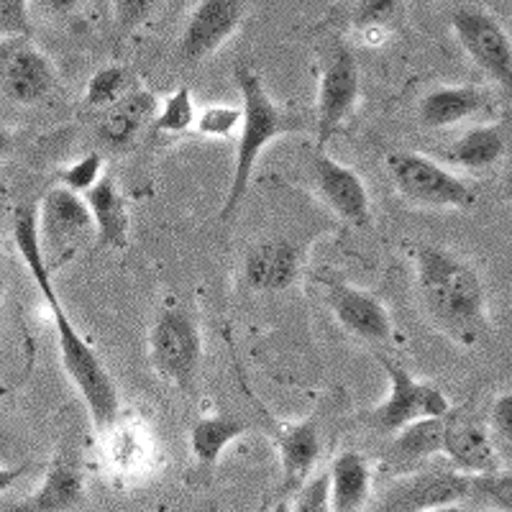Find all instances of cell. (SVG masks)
I'll list each match as a JSON object with an SVG mask.
<instances>
[{"label":"cell","mask_w":512,"mask_h":512,"mask_svg":"<svg viewBox=\"0 0 512 512\" xmlns=\"http://www.w3.org/2000/svg\"><path fill=\"white\" fill-rule=\"evenodd\" d=\"M405 16V0H359L351 13V26L367 47H379L395 34Z\"/></svg>","instance_id":"484cf974"},{"label":"cell","mask_w":512,"mask_h":512,"mask_svg":"<svg viewBox=\"0 0 512 512\" xmlns=\"http://www.w3.org/2000/svg\"><path fill=\"white\" fill-rule=\"evenodd\" d=\"M292 512H331L328 505V472L310 479L292 502Z\"/></svg>","instance_id":"836d02e7"},{"label":"cell","mask_w":512,"mask_h":512,"mask_svg":"<svg viewBox=\"0 0 512 512\" xmlns=\"http://www.w3.org/2000/svg\"><path fill=\"white\" fill-rule=\"evenodd\" d=\"M472 497V477L456 469H425L392 484L372 512H425L433 507L459 505Z\"/></svg>","instance_id":"7c38bea8"},{"label":"cell","mask_w":512,"mask_h":512,"mask_svg":"<svg viewBox=\"0 0 512 512\" xmlns=\"http://www.w3.org/2000/svg\"><path fill=\"white\" fill-rule=\"evenodd\" d=\"M8 441H11V436H8L6 423H3V415H0V456H6Z\"/></svg>","instance_id":"f35d334b"},{"label":"cell","mask_w":512,"mask_h":512,"mask_svg":"<svg viewBox=\"0 0 512 512\" xmlns=\"http://www.w3.org/2000/svg\"><path fill=\"white\" fill-rule=\"evenodd\" d=\"M489 108V95L477 85H441L420 98L418 123L428 131L459 126Z\"/></svg>","instance_id":"d6986e66"},{"label":"cell","mask_w":512,"mask_h":512,"mask_svg":"<svg viewBox=\"0 0 512 512\" xmlns=\"http://www.w3.org/2000/svg\"><path fill=\"white\" fill-rule=\"evenodd\" d=\"M136 75L123 64H105L85 85V105L90 108H113L126 95L134 93Z\"/></svg>","instance_id":"4316f807"},{"label":"cell","mask_w":512,"mask_h":512,"mask_svg":"<svg viewBox=\"0 0 512 512\" xmlns=\"http://www.w3.org/2000/svg\"><path fill=\"white\" fill-rule=\"evenodd\" d=\"M198 103L192 98L190 88H177L157 105L152 128L162 136H185L195 131V118H198Z\"/></svg>","instance_id":"83f0119b"},{"label":"cell","mask_w":512,"mask_h":512,"mask_svg":"<svg viewBox=\"0 0 512 512\" xmlns=\"http://www.w3.org/2000/svg\"><path fill=\"white\" fill-rule=\"evenodd\" d=\"M425 512H469L464 505H443V507H433V510Z\"/></svg>","instance_id":"ab89813d"},{"label":"cell","mask_w":512,"mask_h":512,"mask_svg":"<svg viewBox=\"0 0 512 512\" xmlns=\"http://www.w3.org/2000/svg\"><path fill=\"white\" fill-rule=\"evenodd\" d=\"M489 428L500 441L512 446V392L495 397L492 410H489Z\"/></svg>","instance_id":"e575fe53"},{"label":"cell","mask_w":512,"mask_h":512,"mask_svg":"<svg viewBox=\"0 0 512 512\" xmlns=\"http://www.w3.org/2000/svg\"><path fill=\"white\" fill-rule=\"evenodd\" d=\"M88 489L82 474L80 454L62 448L49 464L47 474L31 495L0 505V512H77L85 507Z\"/></svg>","instance_id":"9a60e30c"},{"label":"cell","mask_w":512,"mask_h":512,"mask_svg":"<svg viewBox=\"0 0 512 512\" xmlns=\"http://www.w3.org/2000/svg\"><path fill=\"white\" fill-rule=\"evenodd\" d=\"M246 18V0H198L182 26L177 57L200 64L239 34Z\"/></svg>","instance_id":"8fae6325"},{"label":"cell","mask_w":512,"mask_h":512,"mask_svg":"<svg viewBox=\"0 0 512 512\" xmlns=\"http://www.w3.org/2000/svg\"><path fill=\"white\" fill-rule=\"evenodd\" d=\"M323 287H326V303L331 315L349 336L372 346L390 344L395 326H392L390 310L384 308L374 292L361 290L344 280H326Z\"/></svg>","instance_id":"4fadbf2b"},{"label":"cell","mask_w":512,"mask_h":512,"mask_svg":"<svg viewBox=\"0 0 512 512\" xmlns=\"http://www.w3.org/2000/svg\"><path fill=\"white\" fill-rule=\"evenodd\" d=\"M29 31V0H0V36H21Z\"/></svg>","instance_id":"d6a6232c"},{"label":"cell","mask_w":512,"mask_h":512,"mask_svg":"<svg viewBox=\"0 0 512 512\" xmlns=\"http://www.w3.org/2000/svg\"><path fill=\"white\" fill-rule=\"evenodd\" d=\"M246 433H249V423L239 415H203L190 428V451L200 466H213L221 461L226 448L244 438Z\"/></svg>","instance_id":"cb8c5ba5"},{"label":"cell","mask_w":512,"mask_h":512,"mask_svg":"<svg viewBox=\"0 0 512 512\" xmlns=\"http://www.w3.org/2000/svg\"><path fill=\"white\" fill-rule=\"evenodd\" d=\"M105 175V159L103 154H85L77 162L67 164L57 172V185L67 187V190L77 192V195H85L88 190H93L100 182V177Z\"/></svg>","instance_id":"f546056e"},{"label":"cell","mask_w":512,"mask_h":512,"mask_svg":"<svg viewBox=\"0 0 512 512\" xmlns=\"http://www.w3.org/2000/svg\"><path fill=\"white\" fill-rule=\"evenodd\" d=\"M387 175L410 205L431 210H466L477 203V195L456 172L428 154L397 149L384 159Z\"/></svg>","instance_id":"5b68a950"},{"label":"cell","mask_w":512,"mask_h":512,"mask_svg":"<svg viewBox=\"0 0 512 512\" xmlns=\"http://www.w3.org/2000/svg\"><path fill=\"white\" fill-rule=\"evenodd\" d=\"M274 446L280 454L282 489L297 495L313 479L323 451L318 420L305 418L297 423L274 425Z\"/></svg>","instance_id":"e0dca14e"},{"label":"cell","mask_w":512,"mask_h":512,"mask_svg":"<svg viewBox=\"0 0 512 512\" xmlns=\"http://www.w3.org/2000/svg\"><path fill=\"white\" fill-rule=\"evenodd\" d=\"M13 152V134L8 128L0 126V162Z\"/></svg>","instance_id":"74e56055"},{"label":"cell","mask_w":512,"mask_h":512,"mask_svg":"<svg viewBox=\"0 0 512 512\" xmlns=\"http://www.w3.org/2000/svg\"><path fill=\"white\" fill-rule=\"evenodd\" d=\"M85 0H29V13H36L49 21H67L82 11Z\"/></svg>","instance_id":"d590c367"},{"label":"cell","mask_w":512,"mask_h":512,"mask_svg":"<svg viewBox=\"0 0 512 512\" xmlns=\"http://www.w3.org/2000/svg\"><path fill=\"white\" fill-rule=\"evenodd\" d=\"M269 512H292V500H280Z\"/></svg>","instance_id":"60d3db41"},{"label":"cell","mask_w":512,"mask_h":512,"mask_svg":"<svg viewBox=\"0 0 512 512\" xmlns=\"http://www.w3.org/2000/svg\"><path fill=\"white\" fill-rule=\"evenodd\" d=\"M11 233L18 256H21L26 272L31 274V280H34L36 290H39L41 300L49 310V318L54 323L59 361H62L64 374L75 384L77 395H80L82 405L88 410L93 431L103 436L121 418V395H118L116 379L108 372L95 346L82 336L80 328L75 326V320L67 315L64 305L59 303V292L54 287L52 277L54 269L47 262V254H44V246H41L34 205H18L13 210Z\"/></svg>","instance_id":"6da1fadb"},{"label":"cell","mask_w":512,"mask_h":512,"mask_svg":"<svg viewBox=\"0 0 512 512\" xmlns=\"http://www.w3.org/2000/svg\"><path fill=\"white\" fill-rule=\"evenodd\" d=\"M157 113V98L146 90H134L131 95L108 108L98 123V139L111 152H128L139 139L146 118Z\"/></svg>","instance_id":"603a6c76"},{"label":"cell","mask_w":512,"mask_h":512,"mask_svg":"<svg viewBox=\"0 0 512 512\" xmlns=\"http://www.w3.org/2000/svg\"><path fill=\"white\" fill-rule=\"evenodd\" d=\"M443 456L466 477L500 469V456L489 433L474 420L451 418V413L443 420Z\"/></svg>","instance_id":"ac0fdd59"},{"label":"cell","mask_w":512,"mask_h":512,"mask_svg":"<svg viewBox=\"0 0 512 512\" xmlns=\"http://www.w3.org/2000/svg\"><path fill=\"white\" fill-rule=\"evenodd\" d=\"M36 223H39V239L52 269L67 262L95 233L93 213L85 195H77L62 185H52L44 192L41 203L36 205Z\"/></svg>","instance_id":"ba28073f"},{"label":"cell","mask_w":512,"mask_h":512,"mask_svg":"<svg viewBox=\"0 0 512 512\" xmlns=\"http://www.w3.org/2000/svg\"><path fill=\"white\" fill-rule=\"evenodd\" d=\"M372 500V466L359 451H341L328 469L331 512H367Z\"/></svg>","instance_id":"7402d4cb"},{"label":"cell","mask_w":512,"mask_h":512,"mask_svg":"<svg viewBox=\"0 0 512 512\" xmlns=\"http://www.w3.org/2000/svg\"><path fill=\"white\" fill-rule=\"evenodd\" d=\"M382 367L390 379V392L369 413V423L374 425V431L395 436L405 425L428 418H446L451 413V402L441 387L418 379L402 367L400 361H392L387 356H382Z\"/></svg>","instance_id":"52a82bcc"},{"label":"cell","mask_w":512,"mask_h":512,"mask_svg":"<svg viewBox=\"0 0 512 512\" xmlns=\"http://www.w3.org/2000/svg\"><path fill=\"white\" fill-rule=\"evenodd\" d=\"M413 285L425 320L459 349L489 336L487 285L469 259L438 244H410Z\"/></svg>","instance_id":"7a4b0ae2"},{"label":"cell","mask_w":512,"mask_h":512,"mask_svg":"<svg viewBox=\"0 0 512 512\" xmlns=\"http://www.w3.org/2000/svg\"><path fill=\"white\" fill-rule=\"evenodd\" d=\"M443 420L446 418H428L405 425L392 436L390 459L397 464H415L443 454Z\"/></svg>","instance_id":"d4e9b609"},{"label":"cell","mask_w":512,"mask_h":512,"mask_svg":"<svg viewBox=\"0 0 512 512\" xmlns=\"http://www.w3.org/2000/svg\"><path fill=\"white\" fill-rule=\"evenodd\" d=\"M507 152V134L500 123H479V126L466 128L464 134L456 136L443 146L438 157L441 162L451 164L464 172H487L495 164L502 162Z\"/></svg>","instance_id":"ffe728a7"},{"label":"cell","mask_w":512,"mask_h":512,"mask_svg":"<svg viewBox=\"0 0 512 512\" xmlns=\"http://www.w3.org/2000/svg\"><path fill=\"white\" fill-rule=\"evenodd\" d=\"M57 67L29 34L0 36V98L13 105H39L57 90Z\"/></svg>","instance_id":"30bf717a"},{"label":"cell","mask_w":512,"mask_h":512,"mask_svg":"<svg viewBox=\"0 0 512 512\" xmlns=\"http://www.w3.org/2000/svg\"><path fill=\"white\" fill-rule=\"evenodd\" d=\"M310 175H313V185L320 200L341 221L351 223L356 228H364L372 223V198H369L367 185H364L356 169L318 149L313 154V162H310Z\"/></svg>","instance_id":"5bb4252c"},{"label":"cell","mask_w":512,"mask_h":512,"mask_svg":"<svg viewBox=\"0 0 512 512\" xmlns=\"http://www.w3.org/2000/svg\"><path fill=\"white\" fill-rule=\"evenodd\" d=\"M111 6L118 31L121 34H136L159 16L164 0H111Z\"/></svg>","instance_id":"4dcf8cb0"},{"label":"cell","mask_w":512,"mask_h":512,"mask_svg":"<svg viewBox=\"0 0 512 512\" xmlns=\"http://www.w3.org/2000/svg\"><path fill=\"white\" fill-rule=\"evenodd\" d=\"M149 364L164 384L180 395L198 392L203 367V331L187 305L169 303L149 328Z\"/></svg>","instance_id":"277c9868"},{"label":"cell","mask_w":512,"mask_h":512,"mask_svg":"<svg viewBox=\"0 0 512 512\" xmlns=\"http://www.w3.org/2000/svg\"><path fill=\"white\" fill-rule=\"evenodd\" d=\"M361 98V70L354 49L344 39H333L318 64L315 85V136L318 149L328 144L356 113Z\"/></svg>","instance_id":"8992f818"},{"label":"cell","mask_w":512,"mask_h":512,"mask_svg":"<svg viewBox=\"0 0 512 512\" xmlns=\"http://www.w3.org/2000/svg\"><path fill=\"white\" fill-rule=\"evenodd\" d=\"M26 466H11V464H0V495H6L8 489L24 477Z\"/></svg>","instance_id":"8d00e7d4"},{"label":"cell","mask_w":512,"mask_h":512,"mask_svg":"<svg viewBox=\"0 0 512 512\" xmlns=\"http://www.w3.org/2000/svg\"><path fill=\"white\" fill-rule=\"evenodd\" d=\"M241 108L228 103H213L200 108L195 118V134L203 139H236L241 128Z\"/></svg>","instance_id":"f1b7e54d"},{"label":"cell","mask_w":512,"mask_h":512,"mask_svg":"<svg viewBox=\"0 0 512 512\" xmlns=\"http://www.w3.org/2000/svg\"><path fill=\"white\" fill-rule=\"evenodd\" d=\"M85 200L93 213L95 236L100 246H108L113 251L126 249L131 241V213H128L126 195L116 177L105 172L98 185L85 192Z\"/></svg>","instance_id":"44dd1931"},{"label":"cell","mask_w":512,"mask_h":512,"mask_svg":"<svg viewBox=\"0 0 512 512\" xmlns=\"http://www.w3.org/2000/svg\"><path fill=\"white\" fill-rule=\"evenodd\" d=\"M451 29L479 70L512 95V39L505 26L484 8L459 6L451 13Z\"/></svg>","instance_id":"9c48e42d"},{"label":"cell","mask_w":512,"mask_h":512,"mask_svg":"<svg viewBox=\"0 0 512 512\" xmlns=\"http://www.w3.org/2000/svg\"><path fill=\"white\" fill-rule=\"evenodd\" d=\"M472 497H479L500 512H512V472L495 469L472 477Z\"/></svg>","instance_id":"1f68e13d"},{"label":"cell","mask_w":512,"mask_h":512,"mask_svg":"<svg viewBox=\"0 0 512 512\" xmlns=\"http://www.w3.org/2000/svg\"><path fill=\"white\" fill-rule=\"evenodd\" d=\"M303 274V251L290 239L256 241L244 254L241 277L251 292H285Z\"/></svg>","instance_id":"2e32d148"},{"label":"cell","mask_w":512,"mask_h":512,"mask_svg":"<svg viewBox=\"0 0 512 512\" xmlns=\"http://www.w3.org/2000/svg\"><path fill=\"white\" fill-rule=\"evenodd\" d=\"M3 287H6V282H3V262H0V305H3Z\"/></svg>","instance_id":"b9f144b4"},{"label":"cell","mask_w":512,"mask_h":512,"mask_svg":"<svg viewBox=\"0 0 512 512\" xmlns=\"http://www.w3.org/2000/svg\"><path fill=\"white\" fill-rule=\"evenodd\" d=\"M236 88L241 93V128L239 144H236V157H233V175L228 185L226 200L218 210V221L228 223L241 210L251 180H254L256 162L264 154L267 146L285 136L305 131V121L297 113L282 108L277 100L269 95L262 75L251 67L236 70Z\"/></svg>","instance_id":"3957f363"}]
</instances>
